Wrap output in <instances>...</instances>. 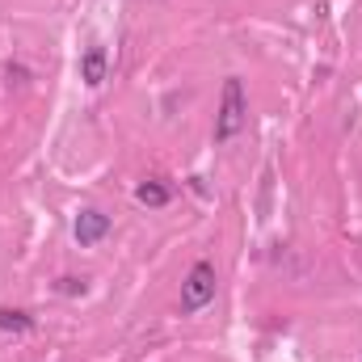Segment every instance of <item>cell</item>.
<instances>
[{"label": "cell", "instance_id": "6", "mask_svg": "<svg viewBox=\"0 0 362 362\" xmlns=\"http://www.w3.org/2000/svg\"><path fill=\"white\" fill-rule=\"evenodd\" d=\"M0 329H4V333H30L34 320H30L25 312H8V308H0Z\"/></svg>", "mask_w": 362, "mask_h": 362}, {"label": "cell", "instance_id": "4", "mask_svg": "<svg viewBox=\"0 0 362 362\" xmlns=\"http://www.w3.org/2000/svg\"><path fill=\"white\" fill-rule=\"evenodd\" d=\"M105 68H110V59H105L101 47H89V51L81 55V81H85L89 89H97V85L105 81Z\"/></svg>", "mask_w": 362, "mask_h": 362}, {"label": "cell", "instance_id": "5", "mask_svg": "<svg viewBox=\"0 0 362 362\" xmlns=\"http://www.w3.org/2000/svg\"><path fill=\"white\" fill-rule=\"evenodd\" d=\"M135 198H139L144 206H169V198H173V189H169L165 181H144V185L135 189Z\"/></svg>", "mask_w": 362, "mask_h": 362}, {"label": "cell", "instance_id": "1", "mask_svg": "<svg viewBox=\"0 0 362 362\" xmlns=\"http://www.w3.org/2000/svg\"><path fill=\"white\" fill-rule=\"evenodd\" d=\"M249 122V97L236 76L223 81V97H219V114H215V144H232Z\"/></svg>", "mask_w": 362, "mask_h": 362}, {"label": "cell", "instance_id": "3", "mask_svg": "<svg viewBox=\"0 0 362 362\" xmlns=\"http://www.w3.org/2000/svg\"><path fill=\"white\" fill-rule=\"evenodd\" d=\"M105 232H110V215H101V211H81L76 215V240L89 249V245H97V240H105Z\"/></svg>", "mask_w": 362, "mask_h": 362}, {"label": "cell", "instance_id": "2", "mask_svg": "<svg viewBox=\"0 0 362 362\" xmlns=\"http://www.w3.org/2000/svg\"><path fill=\"white\" fill-rule=\"evenodd\" d=\"M215 286H219L215 266L211 262H194L189 274H185V282H181V312H202L215 299Z\"/></svg>", "mask_w": 362, "mask_h": 362}]
</instances>
